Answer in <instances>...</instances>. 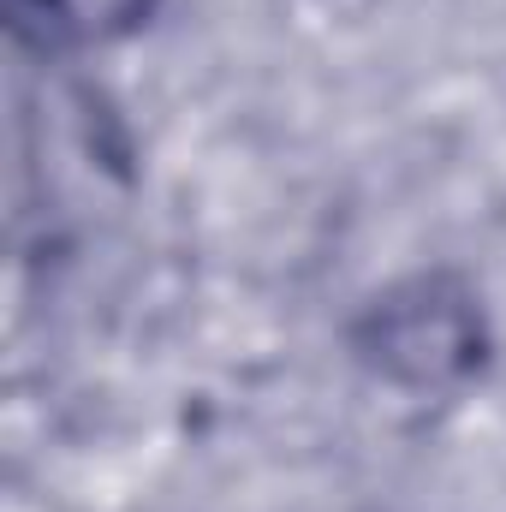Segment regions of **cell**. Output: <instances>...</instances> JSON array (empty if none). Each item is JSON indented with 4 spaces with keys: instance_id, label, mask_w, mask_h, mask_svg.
<instances>
[{
    "instance_id": "7a4b0ae2",
    "label": "cell",
    "mask_w": 506,
    "mask_h": 512,
    "mask_svg": "<svg viewBox=\"0 0 506 512\" xmlns=\"http://www.w3.org/2000/svg\"><path fill=\"white\" fill-rule=\"evenodd\" d=\"M149 0H42L48 24L54 30H72V36H108V30H126L131 18H143Z\"/></svg>"
},
{
    "instance_id": "6da1fadb",
    "label": "cell",
    "mask_w": 506,
    "mask_h": 512,
    "mask_svg": "<svg viewBox=\"0 0 506 512\" xmlns=\"http://www.w3.org/2000/svg\"><path fill=\"white\" fill-rule=\"evenodd\" d=\"M358 358L399 387H453L483 364V310L453 274L381 292L358 322Z\"/></svg>"
}]
</instances>
